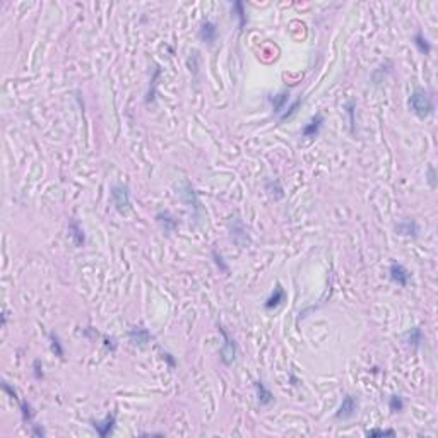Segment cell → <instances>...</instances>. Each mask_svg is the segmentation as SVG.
<instances>
[{
  "label": "cell",
  "instance_id": "6da1fadb",
  "mask_svg": "<svg viewBox=\"0 0 438 438\" xmlns=\"http://www.w3.org/2000/svg\"><path fill=\"white\" fill-rule=\"evenodd\" d=\"M409 108L413 113L420 118H428L435 111V103L432 99V94L425 91L423 87H416L409 96Z\"/></svg>",
  "mask_w": 438,
  "mask_h": 438
},
{
  "label": "cell",
  "instance_id": "7a4b0ae2",
  "mask_svg": "<svg viewBox=\"0 0 438 438\" xmlns=\"http://www.w3.org/2000/svg\"><path fill=\"white\" fill-rule=\"evenodd\" d=\"M111 201H113L115 209L120 214H127L132 209V201H130V190L125 183H115L111 187Z\"/></svg>",
  "mask_w": 438,
  "mask_h": 438
},
{
  "label": "cell",
  "instance_id": "3957f363",
  "mask_svg": "<svg viewBox=\"0 0 438 438\" xmlns=\"http://www.w3.org/2000/svg\"><path fill=\"white\" fill-rule=\"evenodd\" d=\"M219 332L222 334V339H224V344L219 349V356H221L222 365L229 366V365H233L236 360V344L235 341L229 337V334L224 330V327H221V325H219Z\"/></svg>",
  "mask_w": 438,
  "mask_h": 438
},
{
  "label": "cell",
  "instance_id": "277c9868",
  "mask_svg": "<svg viewBox=\"0 0 438 438\" xmlns=\"http://www.w3.org/2000/svg\"><path fill=\"white\" fill-rule=\"evenodd\" d=\"M356 413H358V399H356L355 395L348 394L343 399V402H341V407H339V411L336 413V418H337V420L348 421V420H351Z\"/></svg>",
  "mask_w": 438,
  "mask_h": 438
},
{
  "label": "cell",
  "instance_id": "5b68a950",
  "mask_svg": "<svg viewBox=\"0 0 438 438\" xmlns=\"http://www.w3.org/2000/svg\"><path fill=\"white\" fill-rule=\"evenodd\" d=\"M389 274H390V279L392 283H395L397 286L401 288H406L407 284H409V279H411V272L407 271V269L402 266V264H390L389 267Z\"/></svg>",
  "mask_w": 438,
  "mask_h": 438
},
{
  "label": "cell",
  "instance_id": "8992f818",
  "mask_svg": "<svg viewBox=\"0 0 438 438\" xmlns=\"http://www.w3.org/2000/svg\"><path fill=\"white\" fill-rule=\"evenodd\" d=\"M91 425H93V428L96 430V433H98L99 437L105 438V437H108L113 433L115 425H117V414L111 413L103 421H93Z\"/></svg>",
  "mask_w": 438,
  "mask_h": 438
},
{
  "label": "cell",
  "instance_id": "52a82bcc",
  "mask_svg": "<svg viewBox=\"0 0 438 438\" xmlns=\"http://www.w3.org/2000/svg\"><path fill=\"white\" fill-rule=\"evenodd\" d=\"M218 34H219L218 26L214 24L213 21L202 22L201 29H199V38H201L204 43H207V45H213L214 41L218 40Z\"/></svg>",
  "mask_w": 438,
  "mask_h": 438
},
{
  "label": "cell",
  "instance_id": "ba28073f",
  "mask_svg": "<svg viewBox=\"0 0 438 438\" xmlns=\"http://www.w3.org/2000/svg\"><path fill=\"white\" fill-rule=\"evenodd\" d=\"M129 339L130 343L137 344V346H146L151 341V332H149L146 327H142V325H136V327H132L129 330Z\"/></svg>",
  "mask_w": 438,
  "mask_h": 438
},
{
  "label": "cell",
  "instance_id": "9c48e42d",
  "mask_svg": "<svg viewBox=\"0 0 438 438\" xmlns=\"http://www.w3.org/2000/svg\"><path fill=\"white\" fill-rule=\"evenodd\" d=\"M286 299V291L281 288V284H278V286L274 288V291H272V294L266 299V303H264V308L266 310H274L278 308L279 305Z\"/></svg>",
  "mask_w": 438,
  "mask_h": 438
},
{
  "label": "cell",
  "instance_id": "30bf717a",
  "mask_svg": "<svg viewBox=\"0 0 438 438\" xmlns=\"http://www.w3.org/2000/svg\"><path fill=\"white\" fill-rule=\"evenodd\" d=\"M395 231H397L399 235L416 238L418 233H420V228H418V224H416V221H414V219H404V221H401L397 226H395Z\"/></svg>",
  "mask_w": 438,
  "mask_h": 438
},
{
  "label": "cell",
  "instance_id": "8fae6325",
  "mask_svg": "<svg viewBox=\"0 0 438 438\" xmlns=\"http://www.w3.org/2000/svg\"><path fill=\"white\" fill-rule=\"evenodd\" d=\"M322 125H324V117H322L320 113L315 115L312 120H310V124H306L305 127H303V130H301L303 137H315L318 132H320Z\"/></svg>",
  "mask_w": 438,
  "mask_h": 438
},
{
  "label": "cell",
  "instance_id": "7c38bea8",
  "mask_svg": "<svg viewBox=\"0 0 438 438\" xmlns=\"http://www.w3.org/2000/svg\"><path fill=\"white\" fill-rule=\"evenodd\" d=\"M156 219L161 224V228H163L166 233L175 231V228L178 226V221H176V219L171 216V213H168V211H161V213H157Z\"/></svg>",
  "mask_w": 438,
  "mask_h": 438
},
{
  "label": "cell",
  "instance_id": "4fadbf2b",
  "mask_svg": "<svg viewBox=\"0 0 438 438\" xmlns=\"http://www.w3.org/2000/svg\"><path fill=\"white\" fill-rule=\"evenodd\" d=\"M269 101H271L274 113H281V111L286 108L288 101H290V93H288V91H281V93L278 94H272L269 96Z\"/></svg>",
  "mask_w": 438,
  "mask_h": 438
},
{
  "label": "cell",
  "instance_id": "5bb4252c",
  "mask_svg": "<svg viewBox=\"0 0 438 438\" xmlns=\"http://www.w3.org/2000/svg\"><path fill=\"white\" fill-rule=\"evenodd\" d=\"M255 390H257V395H259L260 406H271L272 402H274V394L267 389L264 382H260V380L255 382Z\"/></svg>",
  "mask_w": 438,
  "mask_h": 438
},
{
  "label": "cell",
  "instance_id": "9a60e30c",
  "mask_svg": "<svg viewBox=\"0 0 438 438\" xmlns=\"http://www.w3.org/2000/svg\"><path fill=\"white\" fill-rule=\"evenodd\" d=\"M413 43H414V47L418 48V52L423 53V55H430V52H432V43H430L428 38H426L421 31H418L413 36Z\"/></svg>",
  "mask_w": 438,
  "mask_h": 438
},
{
  "label": "cell",
  "instance_id": "2e32d148",
  "mask_svg": "<svg viewBox=\"0 0 438 438\" xmlns=\"http://www.w3.org/2000/svg\"><path fill=\"white\" fill-rule=\"evenodd\" d=\"M423 339H425V336H423V330L420 327L411 329L409 332H406V336H404V341L409 346H413L414 349L420 348L421 343H423Z\"/></svg>",
  "mask_w": 438,
  "mask_h": 438
},
{
  "label": "cell",
  "instance_id": "e0dca14e",
  "mask_svg": "<svg viewBox=\"0 0 438 438\" xmlns=\"http://www.w3.org/2000/svg\"><path fill=\"white\" fill-rule=\"evenodd\" d=\"M17 402H19V409H21V414H22V420H24L26 423H29V426L34 425V421H33L34 411H33L31 404H29L28 401H19V399H17Z\"/></svg>",
  "mask_w": 438,
  "mask_h": 438
},
{
  "label": "cell",
  "instance_id": "ac0fdd59",
  "mask_svg": "<svg viewBox=\"0 0 438 438\" xmlns=\"http://www.w3.org/2000/svg\"><path fill=\"white\" fill-rule=\"evenodd\" d=\"M69 229L72 231L71 236H72V241H74L75 247H82L84 245V231L80 229V226L77 224V222H71Z\"/></svg>",
  "mask_w": 438,
  "mask_h": 438
},
{
  "label": "cell",
  "instance_id": "d6986e66",
  "mask_svg": "<svg viewBox=\"0 0 438 438\" xmlns=\"http://www.w3.org/2000/svg\"><path fill=\"white\" fill-rule=\"evenodd\" d=\"M233 10H236V17H238V28L243 29L245 24H247V10H245L243 2H235L233 3Z\"/></svg>",
  "mask_w": 438,
  "mask_h": 438
},
{
  "label": "cell",
  "instance_id": "ffe728a7",
  "mask_svg": "<svg viewBox=\"0 0 438 438\" xmlns=\"http://www.w3.org/2000/svg\"><path fill=\"white\" fill-rule=\"evenodd\" d=\"M50 344H52V351L55 353L57 356H59V358H64V348H62V343H60V339H59V336H57L55 332H50Z\"/></svg>",
  "mask_w": 438,
  "mask_h": 438
},
{
  "label": "cell",
  "instance_id": "44dd1931",
  "mask_svg": "<svg viewBox=\"0 0 438 438\" xmlns=\"http://www.w3.org/2000/svg\"><path fill=\"white\" fill-rule=\"evenodd\" d=\"M389 407L392 413H401V411H404V399L401 395H392L389 399Z\"/></svg>",
  "mask_w": 438,
  "mask_h": 438
},
{
  "label": "cell",
  "instance_id": "7402d4cb",
  "mask_svg": "<svg viewBox=\"0 0 438 438\" xmlns=\"http://www.w3.org/2000/svg\"><path fill=\"white\" fill-rule=\"evenodd\" d=\"M301 103H303V99H301V98H298L296 101H294L293 105H291L290 108L286 110V113H283V115H281V122L288 120V118H291V117H293V115H296V111H298L299 106H301Z\"/></svg>",
  "mask_w": 438,
  "mask_h": 438
},
{
  "label": "cell",
  "instance_id": "603a6c76",
  "mask_svg": "<svg viewBox=\"0 0 438 438\" xmlns=\"http://www.w3.org/2000/svg\"><path fill=\"white\" fill-rule=\"evenodd\" d=\"M426 182L432 188H437V170L433 164H428V168H426Z\"/></svg>",
  "mask_w": 438,
  "mask_h": 438
},
{
  "label": "cell",
  "instance_id": "cb8c5ba5",
  "mask_svg": "<svg viewBox=\"0 0 438 438\" xmlns=\"http://www.w3.org/2000/svg\"><path fill=\"white\" fill-rule=\"evenodd\" d=\"M366 435H368V437H395V432H394V430L375 428V430H370V432H368Z\"/></svg>",
  "mask_w": 438,
  "mask_h": 438
},
{
  "label": "cell",
  "instance_id": "d4e9b609",
  "mask_svg": "<svg viewBox=\"0 0 438 438\" xmlns=\"http://www.w3.org/2000/svg\"><path fill=\"white\" fill-rule=\"evenodd\" d=\"M33 366H34V376H36L38 380H41V378H43V371H41V370H43V366H41V361L36 360Z\"/></svg>",
  "mask_w": 438,
  "mask_h": 438
},
{
  "label": "cell",
  "instance_id": "484cf974",
  "mask_svg": "<svg viewBox=\"0 0 438 438\" xmlns=\"http://www.w3.org/2000/svg\"><path fill=\"white\" fill-rule=\"evenodd\" d=\"M31 433H33L34 437H40V438L45 437V430L41 428L40 425H36V423H34V425H31Z\"/></svg>",
  "mask_w": 438,
  "mask_h": 438
},
{
  "label": "cell",
  "instance_id": "4316f807",
  "mask_svg": "<svg viewBox=\"0 0 438 438\" xmlns=\"http://www.w3.org/2000/svg\"><path fill=\"white\" fill-rule=\"evenodd\" d=\"M213 255H214V259H216V264H218V266H221V269H222V271H224V272H228V267H226V266H222V259H221V255H218V252H216V250L213 252Z\"/></svg>",
  "mask_w": 438,
  "mask_h": 438
},
{
  "label": "cell",
  "instance_id": "83f0119b",
  "mask_svg": "<svg viewBox=\"0 0 438 438\" xmlns=\"http://www.w3.org/2000/svg\"><path fill=\"white\" fill-rule=\"evenodd\" d=\"M141 437H164V433H142Z\"/></svg>",
  "mask_w": 438,
  "mask_h": 438
}]
</instances>
